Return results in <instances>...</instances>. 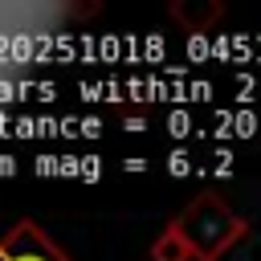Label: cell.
<instances>
[{
	"label": "cell",
	"instance_id": "cell-1",
	"mask_svg": "<svg viewBox=\"0 0 261 261\" xmlns=\"http://www.w3.org/2000/svg\"><path fill=\"white\" fill-rule=\"evenodd\" d=\"M0 261H61L41 237H33V232H16L12 241H8V249L0 253Z\"/></svg>",
	"mask_w": 261,
	"mask_h": 261
}]
</instances>
